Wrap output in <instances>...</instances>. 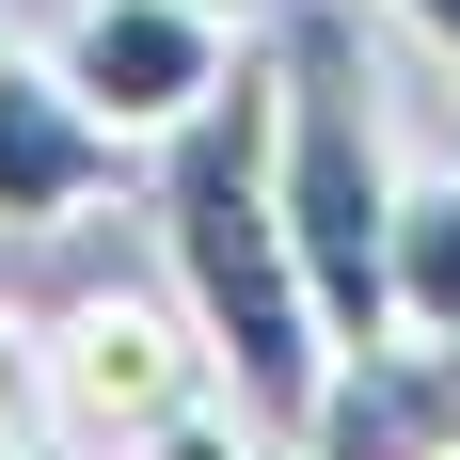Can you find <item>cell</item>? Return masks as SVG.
I'll return each instance as SVG.
<instances>
[{"label": "cell", "mask_w": 460, "mask_h": 460, "mask_svg": "<svg viewBox=\"0 0 460 460\" xmlns=\"http://www.w3.org/2000/svg\"><path fill=\"white\" fill-rule=\"evenodd\" d=\"M270 128H286V80L238 64V80L159 143V254H175V302H190V333H207L223 397H238L254 429H286V445H318L349 349H333L318 270H302V238H286V159H270Z\"/></svg>", "instance_id": "6da1fadb"}, {"label": "cell", "mask_w": 460, "mask_h": 460, "mask_svg": "<svg viewBox=\"0 0 460 460\" xmlns=\"http://www.w3.org/2000/svg\"><path fill=\"white\" fill-rule=\"evenodd\" d=\"M270 80H286V128H270V159H286V238H302V270H318V318H333V349L366 366V349H397V143H381V80H366V32L349 16H286V48H270Z\"/></svg>", "instance_id": "7a4b0ae2"}, {"label": "cell", "mask_w": 460, "mask_h": 460, "mask_svg": "<svg viewBox=\"0 0 460 460\" xmlns=\"http://www.w3.org/2000/svg\"><path fill=\"white\" fill-rule=\"evenodd\" d=\"M207 333H190V302H143V286H80L64 318H48V429L80 460H111L128 429H159V413H190L207 397Z\"/></svg>", "instance_id": "3957f363"}, {"label": "cell", "mask_w": 460, "mask_h": 460, "mask_svg": "<svg viewBox=\"0 0 460 460\" xmlns=\"http://www.w3.org/2000/svg\"><path fill=\"white\" fill-rule=\"evenodd\" d=\"M48 64H64V80L159 159V143L238 80V32H223V16H190V0H80V16L48 32Z\"/></svg>", "instance_id": "277c9868"}, {"label": "cell", "mask_w": 460, "mask_h": 460, "mask_svg": "<svg viewBox=\"0 0 460 460\" xmlns=\"http://www.w3.org/2000/svg\"><path fill=\"white\" fill-rule=\"evenodd\" d=\"M143 143L95 111L48 48L0 32V238H64L80 207H111V175H128Z\"/></svg>", "instance_id": "5b68a950"}, {"label": "cell", "mask_w": 460, "mask_h": 460, "mask_svg": "<svg viewBox=\"0 0 460 460\" xmlns=\"http://www.w3.org/2000/svg\"><path fill=\"white\" fill-rule=\"evenodd\" d=\"M397 349H460V175H397Z\"/></svg>", "instance_id": "8992f818"}, {"label": "cell", "mask_w": 460, "mask_h": 460, "mask_svg": "<svg viewBox=\"0 0 460 460\" xmlns=\"http://www.w3.org/2000/svg\"><path fill=\"white\" fill-rule=\"evenodd\" d=\"M111 460H302V445H286V429H254V413L223 397V381H207L190 413H159V429H128Z\"/></svg>", "instance_id": "52a82bcc"}, {"label": "cell", "mask_w": 460, "mask_h": 460, "mask_svg": "<svg viewBox=\"0 0 460 460\" xmlns=\"http://www.w3.org/2000/svg\"><path fill=\"white\" fill-rule=\"evenodd\" d=\"M32 429H48V318L0 302V445H32Z\"/></svg>", "instance_id": "ba28073f"}, {"label": "cell", "mask_w": 460, "mask_h": 460, "mask_svg": "<svg viewBox=\"0 0 460 460\" xmlns=\"http://www.w3.org/2000/svg\"><path fill=\"white\" fill-rule=\"evenodd\" d=\"M381 16H413V32H429V48L460 64V0H381Z\"/></svg>", "instance_id": "9c48e42d"}, {"label": "cell", "mask_w": 460, "mask_h": 460, "mask_svg": "<svg viewBox=\"0 0 460 460\" xmlns=\"http://www.w3.org/2000/svg\"><path fill=\"white\" fill-rule=\"evenodd\" d=\"M190 16H223V32H254V16H270V0H190Z\"/></svg>", "instance_id": "30bf717a"}, {"label": "cell", "mask_w": 460, "mask_h": 460, "mask_svg": "<svg viewBox=\"0 0 460 460\" xmlns=\"http://www.w3.org/2000/svg\"><path fill=\"white\" fill-rule=\"evenodd\" d=\"M0 460H48V429H32V445H0Z\"/></svg>", "instance_id": "8fae6325"}, {"label": "cell", "mask_w": 460, "mask_h": 460, "mask_svg": "<svg viewBox=\"0 0 460 460\" xmlns=\"http://www.w3.org/2000/svg\"><path fill=\"white\" fill-rule=\"evenodd\" d=\"M429 460H460V445H429Z\"/></svg>", "instance_id": "7c38bea8"}]
</instances>
